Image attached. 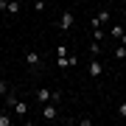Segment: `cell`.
<instances>
[{
    "label": "cell",
    "instance_id": "obj_5",
    "mask_svg": "<svg viewBox=\"0 0 126 126\" xmlns=\"http://www.w3.org/2000/svg\"><path fill=\"white\" fill-rule=\"evenodd\" d=\"M56 115H59V104L48 101L45 107H42V118H45V121H56Z\"/></svg>",
    "mask_w": 126,
    "mask_h": 126
},
{
    "label": "cell",
    "instance_id": "obj_17",
    "mask_svg": "<svg viewBox=\"0 0 126 126\" xmlns=\"http://www.w3.org/2000/svg\"><path fill=\"white\" fill-rule=\"evenodd\" d=\"M34 11H45V0H36V3H34Z\"/></svg>",
    "mask_w": 126,
    "mask_h": 126
},
{
    "label": "cell",
    "instance_id": "obj_20",
    "mask_svg": "<svg viewBox=\"0 0 126 126\" xmlns=\"http://www.w3.org/2000/svg\"><path fill=\"white\" fill-rule=\"evenodd\" d=\"M121 3H126V0H121Z\"/></svg>",
    "mask_w": 126,
    "mask_h": 126
},
{
    "label": "cell",
    "instance_id": "obj_15",
    "mask_svg": "<svg viewBox=\"0 0 126 126\" xmlns=\"http://www.w3.org/2000/svg\"><path fill=\"white\" fill-rule=\"evenodd\" d=\"M9 90H11V87H9V81H3V79H0V95H6Z\"/></svg>",
    "mask_w": 126,
    "mask_h": 126
},
{
    "label": "cell",
    "instance_id": "obj_4",
    "mask_svg": "<svg viewBox=\"0 0 126 126\" xmlns=\"http://www.w3.org/2000/svg\"><path fill=\"white\" fill-rule=\"evenodd\" d=\"M25 64H28V70H39L42 67V56L36 50H25Z\"/></svg>",
    "mask_w": 126,
    "mask_h": 126
},
{
    "label": "cell",
    "instance_id": "obj_10",
    "mask_svg": "<svg viewBox=\"0 0 126 126\" xmlns=\"http://www.w3.org/2000/svg\"><path fill=\"white\" fill-rule=\"evenodd\" d=\"M112 56H115V62H123V59H126V45H121V42H118V48L112 50Z\"/></svg>",
    "mask_w": 126,
    "mask_h": 126
},
{
    "label": "cell",
    "instance_id": "obj_9",
    "mask_svg": "<svg viewBox=\"0 0 126 126\" xmlns=\"http://www.w3.org/2000/svg\"><path fill=\"white\" fill-rule=\"evenodd\" d=\"M50 98H53V90H48V87H39V90H36V101L39 104H48Z\"/></svg>",
    "mask_w": 126,
    "mask_h": 126
},
{
    "label": "cell",
    "instance_id": "obj_19",
    "mask_svg": "<svg viewBox=\"0 0 126 126\" xmlns=\"http://www.w3.org/2000/svg\"><path fill=\"white\" fill-rule=\"evenodd\" d=\"M81 3H93V0H81Z\"/></svg>",
    "mask_w": 126,
    "mask_h": 126
},
{
    "label": "cell",
    "instance_id": "obj_3",
    "mask_svg": "<svg viewBox=\"0 0 126 126\" xmlns=\"http://www.w3.org/2000/svg\"><path fill=\"white\" fill-rule=\"evenodd\" d=\"M0 11L17 17V14H20V0H0Z\"/></svg>",
    "mask_w": 126,
    "mask_h": 126
},
{
    "label": "cell",
    "instance_id": "obj_6",
    "mask_svg": "<svg viewBox=\"0 0 126 126\" xmlns=\"http://www.w3.org/2000/svg\"><path fill=\"white\" fill-rule=\"evenodd\" d=\"M87 73H90L93 79H98L101 73H104V64L98 62V56H93V59H90V64H87Z\"/></svg>",
    "mask_w": 126,
    "mask_h": 126
},
{
    "label": "cell",
    "instance_id": "obj_7",
    "mask_svg": "<svg viewBox=\"0 0 126 126\" xmlns=\"http://www.w3.org/2000/svg\"><path fill=\"white\" fill-rule=\"evenodd\" d=\"M109 20H112V14H109L107 9H104L101 14H95V17H93V23H90V25H93V28H101V25H107Z\"/></svg>",
    "mask_w": 126,
    "mask_h": 126
},
{
    "label": "cell",
    "instance_id": "obj_13",
    "mask_svg": "<svg viewBox=\"0 0 126 126\" xmlns=\"http://www.w3.org/2000/svg\"><path fill=\"white\" fill-rule=\"evenodd\" d=\"M98 53H101V42L93 39V42H90V56H98Z\"/></svg>",
    "mask_w": 126,
    "mask_h": 126
},
{
    "label": "cell",
    "instance_id": "obj_12",
    "mask_svg": "<svg viewBox=\"0 0 126 126\" xmlns=\"http://www.w3.org/2000/svg\"><path fill=\"white\" fill-rule=\"evenodd\" d=\"M109 34H112L115 39H121L123 36V25H109Z\"/></svg>",
    "mask_w": 126,
    "mask_h": 126
},
{
    "label": "cell",
    "instance_id": "obj_2",
    "mask_svg": "<svg viewBox=\"0 0 126 126\" xmlns=\"http://www.w3.org/2000/svg\"><path fill=\"white\" fill-rule=\"evenodd\" d=\"M56 59H59V70H70V67H73V59H70L67 45H59V48H56Z\"/></svg>",
    "mask_w": 126,
    "mask_h": 126
},
{
    "label": "cell",
    "instance_id": "obj_16",
    "mask_svg": "<svg viewBox=\"0 0 126 126\" xmlns=\"http://www.w3.org/2000/svg\"><path fill=\"white\" fill-rule=\"evenodd\" d=\"M118 115H121V118H126V101H121V104H118Z\"/></svg>",
    "mask_w": 126,
    "mask_h": 126
},
{
    "label": "cell",
    "instance_id": "obj_11",
    "mask_svg": "<svg viewBox=\"0 0 126 126\" xmlns=\"http://www.w3.org/2000/svg\"><path fill=\"white\" fill-rule=\"evenodd\" d=\"M11 121H14V118H11L9 109H6V112H0V126H11Z\"/></svg>",
    "mask_w": 126,
    "mask_h": 126
},
{
    "label": "cell",
    "instance_id": "obj_8",
    "mask_svg": "<svg viewBox=\"0 0 126 126\" xmlns=\"http://www.w3.org/2000/svg\"><path fill=\"white\" fill-rule=\"evenodd\" d=\"M11 109H14V115H17V118H28V104H25V101L14 98V104H11Z\"/></svg>",
    "mask_w": 126,
    "mask_h": 126
},
{
    "label": "cell",
    "instance_id": "obj_1",
    "mask_svg": "<svg viewBox=\"0 0 126 126\" xmlns=\"http://www.w3.org/2000/svg\"><path fill=\"white\" fill-rule=\"evenodd\" d=\"M56 25H59V31H70V28L76 25V14H73L70 9H64L62 14H59V20H56Z\"/></svg>",
    "mask_w": 126,
    "mask_h": 126
},
{
    "label": "cell",
    "instance_id": "obj_18",
    "mask_svg": "<svg viewBox=\"0 0 126 126\" xmlns=\"http://www.w3.org/2000/svg\"><path fill=\"white\" fill-rule=\"evenodd\" d=\"M118 42H121V45H126V31H123V36H121V39H118Z\"/></svg>",
    "mask_w": 126,
    "mask_h": 126
},
{
    "label": "cell",
    "instance_id": "obj_14",
    "mask_svg": "<svg viewBox=\"0 0 126 126\" xmlns=\"http://www.w3.org/2000/svg\"><path fill=\"white\" fill-rule=\"evenodd\" d=\"M93 39H95V42L104 39V28H93Z\"/></svg>",
    "mask_w": 126,
    "mask_h": 126
}]
</instances>
